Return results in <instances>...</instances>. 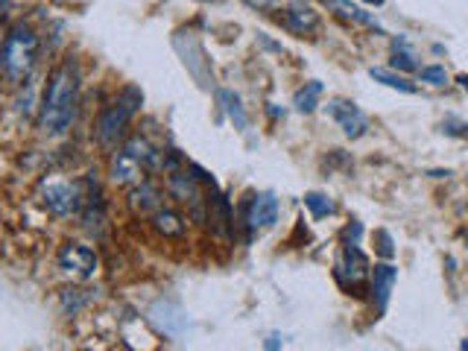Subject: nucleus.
I'll list each match as a JSON object with an SVG mask.
<instances>
[{
  "label": "nucleus",
  "instance_id": "12",
  "mask_svg": "<svg viewBox=\"0 0 468 351\" xmlns=\"http://www.w3.org/2000/svg\"><path fill=\"white\" fill-rule=\"evenodd\" d=\"M346 273L351 275V287H357L363 278H366V269H369V261H366V255L360 252V246L357 243H346V249H343V261L337 264V273Z\"/></svg>",
  "mask_w": 468,
  "mask_h": 351
},
{
  "label": "nucleus",
  "instance_id": "24",
  "mask_svg": "<svg viewBox=\"0 0 468 351\" xmlns=\"http://www.w3.org/2000/svg\"><path fill=\"white\" fill-rule=\"evenodd\" d=\"M456 82H460V86L468 91V74H460V76H456Z\"/></svg>",
  "mask_w": 468,
  "mask_h": 351
},
{
  "label": "nucleus",
  "instance_id": "11",
  "mask_svg": "<svg viewBox=\"0 0 468 351\" xmlns=\"http://www.w3.org/2000/svg\"><path fill=\"white\" fill-rule=\"evenodd\" d=\"M144 173H147V167L132 156V152L121 149L112 158V182H117V184H138Z\"/></svg>",
  "mask_w": 468,
  "mask_h": 351
},
{
  "label": "nucleus",
  "instance_id": "16",
  "mask_svg": "<svg viewBox=\"0 0 468 351\" xmlns=\"http://www.w3.org/2000/svg\"><path fill=\"white\" fill-rule=\"evenodd\" d=\"M369 76L381 86L392 88V91H401V94H416V82H410L404 74H395L390 68H369Z\"/></svg>",
  "mask_w": 468,
  "mask_h": 351
},
{
  "label": "nucleus",
  "instance_id": "8",
  "mask_svg": "<svg viewBox=\"0 0 468 351\" xmlns=\"http://www.w3.org/2000/svg\"><path fill=\"white\" fill-rule=\"evenodd\" d=\"M281 27H284L287 32L292 35H313L316 30H320V12L310 9V6H304V4H292L287 9H281Z\"/></svg>",
  "mask_w": 468,
  "mask_h": 351
},
{
  "label": "nucleus",
  "instance_id": "10",
  "mask_svg": "<svg viewBox=\"0 0 468 351\" xmlns=\"http://www.w3.org/2000/svg\"><path fill=\"white\" fill-rule=\"evenodd\" d=\"M322 4L328 6V12H334L339 21H348V23H357V27H369V30L381 32V23L374 21L372 12H366L357 4H351V0H322Z\"/></svg>",
  "mask_w": 468,
  "mask_h": 351
},
{
  "label": "nucleus",
  "instance_id": "23",
  "mask_svg": "<svg viewBox=\"0 0 468 351\" xmlns=\"http://www.w3.org/2000/svg\"><path fill=\"white\" fill-rule=\"evenodd\" d=\"M378 240H381V246H378L381 255H383V257H392L395 249H392V238H390V234H386V231H378Z\"/></svg>",
  "mask_w": 468,
  "mask_h": 351
},
{
  "label": "nucleus",
  "instance_id": "21",
  "mask_svg": "<svg viewBox=\"0 0 468 351\" xmlns=\"http://www.w3.org/2000/svg\"><path fill=\"white\" fill-rule=\"evenodd\" d=\"M418 79L428 82V86H433V88H442V86H448V70H445L442 65L418 68Z\"/></svg>",
  "mask_w": 468,
  "mask_h": 351
},
{
  "label": "nucleus",
  "instance_id": "13",
  "mask_svg": "<svg viewBox=\"0 0 468 351\" xmlns=\"http://www.w3.org/2000/svg\"><path fill=\"white\" fill-rule=\"evenodd\" d=\"M129 208H132L135 214H156V211L161 208V199H158L156 184L138 182L132 187V194H129Z\"/></svg>",
  "mask_w": 468,
  "mask_h": 351
},
{
  "label": "nucleus",
  "instance_id": "1",
  "mask_svg": "<svg viewBox=\"0 0 468 351\" xmlns=\"http://www.w3.org/2000/svg\"><path fill=\"white\" fill-rule=\"evenodd\" d=\"M76 109H79V70L74 58H65L50 74V79H47L39 126L47 135H65L70 123H74Z\"/></svg>",
  "mask_w": 468,
  "mask_h": 351
},
{
  "label": "nucleus",
  "instance_id": "26",
  "mask_svg": "<svg viewBox=\"0 0 468 351\" xmlns=\"http://www.w3.org/2000/svg\"><path fill=\"white\" fill-rule=\"evenodd\" d=\"M460 348H463V351H468V339H463V343H460Z\"/></svg>",
  "mask_w": 468,
  "mask_h": 351
},
{
  "label": "nucleus",
  "instance_id": "5",
  "mask_svg": "<svg viewBox=\"0 0 468 351\" xmlns=\"http://www.w3.org/2000/svg\"><path fill=\"white\" fill-rule=\"evenodd\" d=\"M56 261H58V269L74 281H88V278H94V273H97V252L76 240H68L62 249H58Z\"/></svg>",
  "mask_w": 468,
  "mask_h": 351
},
{
  "label": "nucleus",
  "instance_id": "2",
  "mask_svg": "<svg viewBox=\"0 0 468 351\" xmlns=\"http://www.w3.org/2000/svg\"><path fill=\"white\" fill-rule=\"evenodd\" d=\"M39 53H41V41H39V32H35L30 23H15L9 30L6 41H4V50H0V62H4V74L21 86L27 82L30 74L39 65Z\"/></svg>",
  "mask_w": 468,
  "mask_h": 351
},
{
  "label": "nucleus",
  "instance_id": "17",
  "mask_svg": "<svg viewBox=\"0 0 468 351\" xmlns=\"http://www.w3.org/2000/svg\"><path fill=\"white\" fill-rule=\"evenodd\" d=\"M152 226H156V231L164 234V238H182L184 234L182 217L176 214V211H167V208H158L156 214H152Z\"/></svg>",
  "mask_w": 468,
  "mask_h": 351
},
{
  "label": "nucleus",
  "instance_id": "18",
  "mask_svg": "<svg viewBox=\"0 0 468 351\" xmlns=\"http://www.w3.org/2000/svg\"><path fill=\"white\" fill-rule=\"evenodd\" d=\"M392 70H418L416 53L404 35H398V39L392 41Z\"/></svg>",
  "mask_w": 468,
  "mask_h": 351
},
{
  "label": "nucleus",
  "instance_id": "14",
  "mask_svg": "<svg viewBox=\"0 0 468 351\" xmlns=\"http://www.w3.org/2000/svg\"><path fill=\"white\" fill-rule=\"evenodd\" d=\"M152 320L158 322V328L167 337H179L184 331V316L179 308H173L170 302H156V308H152Z\"/></svg>",
  "mask_w": 468,
  "mask_h": 351
},
{
  "label": "nucleus",
  "instance_id": "7",
  "mask_svg": "<svg viewBox=\"0 0 468 351\" xmlns=\"http://www.w3.org/2000/svg\"><path fill=\"white\" fill-rule=\"evenodd\" d=\"M328 114L334 117V123L343 129L346 138H363L369 132V117L360 112V105H355L351 100H331L328 103Z\"/></svg>",
  "mask_w": 468,
  "mask_h": 351
},
{
  "label": "nucleus",
  "instance_id": "20",
  "mask_svg": "<svg viewBox=\"0 0 468 351\" xmlns=\"http://www.w3.org/2000/svg\"><path fill=\"white\" fill-rule=\"evenodd\" d=\"M304 205L310 208V214H313L316 220H322V217H331L334 211H337L334 199H331V196H325V194H320V191H310L308 196H304Z\"/></svg>",
  "mask_w": 468,
  "mask_h": 351
},
{
  "label": "nucleus",
  "instance_id": "19",
  "mask_svg": "<svg viewBox=\"0 0 468 351\" xmlns=\"http://www.w3.org/2000/svg\"><path fill=\"white\" fill-rule=\"evenodd\" d=\"M220 103L226 105V112L231 117V123L238 126V129H246V123H249V117H246V109H243V103L238 94H231V91H220Z\"/></svg>",
  "mask_w": 468,
  "mask_h": 351
},
{
  "label": "nucleus",
  "instance_id": "9",
  "mask_svg": "<svg viewBox=\"0 0 468 351\" xmlns=\"http://www.w3.org/2000/svg\"><path fill=\"white\" fill-rule=\"evenodd\" d=\"M395 281H398V269L392 264H374V269H372V302H374V310L378 313H383L386 304H390Z\"/></svg>",
  "mask_w": 468,
  "mask_h": 351
},
{
  "label": "nucleus",
  "instance_id": "6",
  "mask_svg": "<svg viewBox=\"0 0 468 351\" xmlns=\"http://www.w3.org/2000/svg\"><path fill=\"white\" fill-rule=\"evenodd\" d=\"M278 211H281V202L275 194L269 191L255 194L249 199V205H246V229H249V234L273 229L278 222Z\"/></svg>",
  "mask_w": 468,
  "mask_h": 351
},
{
  "label": "nucleus",
  "instance_id": "15",
  "mask_svg": "<svg viewBox=\"0 0 468 351\" xmlns=\"http://www.w3.org/2000/svg\"><path fill=\"white\" fill-rule=\"evenodd\" d=\"M322 82H304V86L296 91V97H292V109H296L299 114H310L316 112V105H320L322 100Z\"/></svg>",
  "mask_w": 468,
  "mask_h": 351
},
{
  "label": "nucleus",
  "instance_id": "4",
  "mask_svg": "<svg viewBox=\"0 0 468 351\" xmlns=\"http://www.w3.org/2000/svg\"><path fill=\"white\" fill-rule=\"evenodd\" d=\"M41 202L56 217H74L79 214V208L86 205V194H82V187L76 182L47 179L41 182Z\"/></svg>",
  "mask_w": 468,
  "mask_h": 351
},
{
  "label": "nucleus",
  "instance_id": "3",
  "mask_svg": "<svg viewBox=\"0 0 468 351\" xmlns=\"http://www.w3.org/2000/svg\"><path fill=\"white\" fill-rule=\"evenodd\" d=\"M144 103V94H140L135 86L123 88V94L117 97L109 109L100 114V123H97V138L103 147H117V140H123L126 135V126L129 121L138 114V105Z\"/></svg>",
  "mask_w": 468,
  "mask_h": 351
},
{
  "label": "nucleus",
  "instance_id": "22",
  "mask_svg": "<svg viewBox=\"0 0 468 351\" xmlns=\"http://www.w3.org/2000/svg\"><path fill=\"white\" fill-rule=\"evenodd\" d=\"M243 4L257 12H281V0H243Z\"/></svg>",
  "mask_w": 468,
  "mask_h": 351
},
{
  "label": "nucleus",
  "instance_id": "25",
  "mask_svg": "<svg viewBox=\"0 0 468 351\" xmlns=\"http://www.w3.org/2000/svg\"><path fill=\"white\" fill-rule=\"evenodd\" d=\"M369 6H383V0H366Z\"/></svg>",
  "mask_w": 468,
  "mask_h": 351
}]
</instances>
